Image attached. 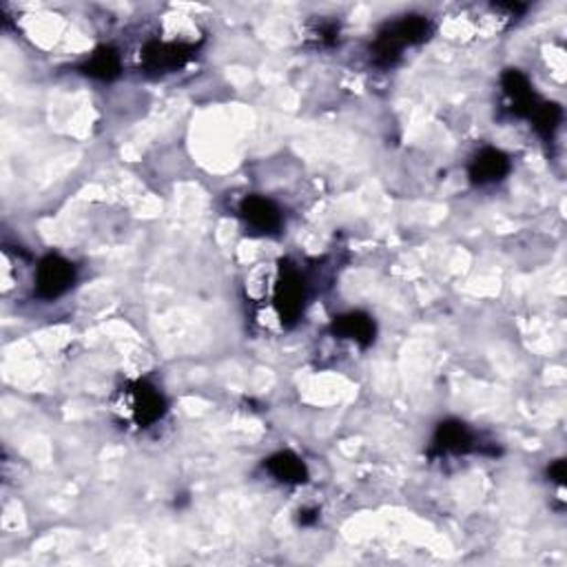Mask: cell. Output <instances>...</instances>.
<instances>
[{
  "instance_id": "obj_6",
  "label": "cell",
  "mask_w": 567,
  "mask_h": 567,
  "mask_svg": "<svg viewBox=\"0 0 567 567\" xmlns=\"http://www.w3.org/2000/svg\"><path fill=\"white\" fill-rule=\"evenodd\" d=\"M508 171H510V162H508V157L497 149L481 151L470 165V177L475 182H479V185L501 180Z\"/></svg>"
},
{
  "instance_id": "obj_2",
  "label": "cell",
  "mask_w": 567,
  "mask_h": 567,
  "mask_svg": "<svg viewBox=\"0 0 567 567\" xmlns=\"http://www.w3.org/2000/svg\"><path fill=\"white\" fill-rule=\"evenodd\" d=\"M73 277H76V271L71 262L60 255H47L36 271V293L43 299L60 297L62 293L70 291Z\"/></svg>"
},
{
  "instance_id": "obj_14",
  "label": "cell",
  "mask_w": 567,
  "mask_h": 567,
  "mask_svg": "<svg viewBox=\"0 0 567 567\" xmlns=\"http://www.w3.org/2000/svg\"><path fill=\"white\" fill-rule=\"evenodd\" d=\"M550 476H552L556 483H561V486H563L565 483V461L563 459H559L556 464L550 465Z\"/></svg>"
},
{
  "instance_id": "obj_4",
  "label": "cell",
  "mask_w": 567,
  "mask_h": 567,
  "mask_svg": "<svg viewBox=\"0 0 567 567\" xmlns=\"http://www.w3.org/2000/svg\"><path fill=\"white\" fill-rule=\"evenodd\" d=\"M131 408H134L135 422L140 425H151L165 414V399L154 386L140 381L131 392Z\"/></svg>"
},
{
  "instance_id": "obj_11",
  "label": "cell",
  "mask_w": 567,
  "mask_h": 567,
  "mask_svg": "<svg viewBox=\"0 0 567 567\" xmlns=\"http://www.w3.org/2000/svg\"><path fill=\"white\" fill-rule=\"evenodd\" d=\"M269 470L275 479L284 483H304L308 479V470L304 461L293 453H277L269 459Z\"/></svg>"
},
{
  "instance_id": "obj_13",
  "label": "cell",
  "mask_w": 567,
  "mask_h": 567,
  "mask_svg": "<svg viewBox=\"0 0 567 567\" xmlns=\"http://www.w3.org/2000/svg\"><path fill=\"white\" fill-rule=\"evenodd\" d=\"M532 120H534V127H537V131L543 138H552L554 131L559 129L561 124V118H563V112H561L559 104H539L537 109H534L532 113Z\"/></svg>"
},
{
  "instance_id": "obj_7",
  "label": "cell",
  "mask_w": 567,
  "mask_h": 567,
  "mask_svg": "<svg viewBox=\"0 0 567 567\" xmlns=\"http://www.w3.org/2000/svg\"><path fill=\"white\" fill-rule=\"evenodd\" d=\"M501 82H503V91H506V96L512 100L517 113L530 115L534 109H537V100H534L532 85H530V80L523 76L521 71H517V70L506 71L503 73Z\"/></svg>"
},
{
  "instance_id": "obj_12",
  "label": "cell",
  "mask_w": 567,
  "mask_h": 567,
  "mask_svg": "<svg viewBox=\"0 0 567 567\" xmlns=\"http://www.w3.org/2000/svg\"><path fill=\"white\" fill-rule=\"evenodd\" d=\"M85 71L89 76L100 78V80H112L120 73V56L112 47H100V49L87 60Z\"/></svg>"
},
{
  "instance_id": "obj_10",
  "label": "cell",
  "mask_w": 567,
  "mask_h": 567,
  "mask_svg": "<svg viewBox=\"0 0 567 567\" xmlns=\"http://www.w3.org/2000/svg\"><path fill=\"white\" fill-rule=\"evenodd\" d=\"M472 445V434L464 423L445 422L434 434V448L439 453H465Z\"/></svg>"
},
{
  "instance_id": "obj_9",
  "label": "cell",
  "mask_w": 567,
  "mask_h": 567,
  "mask_svg": "<svg viewBox=\"0 0 567 567\" xmlns=\"http://www.w3.org/2000/svg\"><path fill=\"white\" fill-rule=\"evenodd\" d=\"M333 330L344 339H353L357 344L369 346L375 339V322L364 313H348L335 319Z\"/></svg>"
},
{
  "instance_id": "obj_3",
  "label": "cell",
  "mask_w": 567,
  "mask_h": 567,
  "mask_svg": "<svg viewBox=\"0 0 567 567\" xmlns=\"http://www.w3.org/2000/svg\"><path fill=\"white\" fill-rule=\"evenodd\" d=\"M304 299H306V288H304L299 273L293 269L282 271L275 288V308L284 324L297 322L304 311Z\"/></svg>"
},
{
  "instance_id": "obj_8",
  "label": "cell",
  "mask_w": 567,
  "mask_h": 567,
  "mask_svg": "<svg viewBox=\"0 0 567 567\" xmlns=\"http://www.w3.org/2000/svg\"><path fill=\"white\" fill-rule=\"evenodd\" d=\"M144 65L151 71H169L180 67L188 58V47L182 45H166V43H151L144 47Z\"/></svg>"
},
{
  "instance_id": "obj_1",
  "label": "cell",
  "mask_w": 567,
  "mask_h": 567,
  "mask_svg": "<svg viewBox=\"0 0 567 567\" xmlns=\"http://www.w3.org/2000/svg\"><path fill=\"white\" fill-rule=\"evenodd\" d=\"M430 36V23L423 16H406L399 23H392L386 31H381L375 43V58L383 65H390L401 54L406 45L423 43Z\"/></svg>"
},
{
  "instance_id": "obj_5",
  "label": "cell",
  "mask_w": 567,
  "mask_h": 567,
  "mask_svg": "<svg viewBox=\"0 0 567 567\" xmlns=\"http://www.w3.org/2000/svg\"><path fill=\"white\" fill-rule=\"evenodd\" d=\"M241 218L255 227L257 230H264V233H271V230H277L282 224V213L271 199L260 198V196H251L241 202L240 207Z\"/></svg>"
}]
</instances>
